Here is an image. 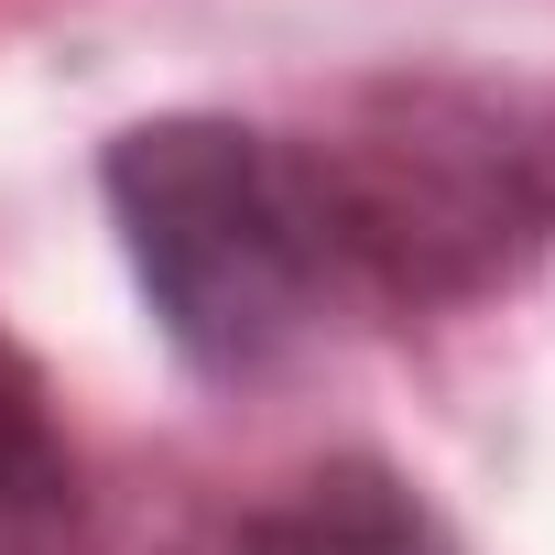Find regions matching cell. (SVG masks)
<instances>
[{"instance_id":"6da1fadb","label":"cell","mask_w":555,"mask_h":555,"mask_svg":"<svg viewBox=\"0 0 555 555\" xmlns=\"http://www.w3.org/2000/svg\"><path fill=\"white\" fill-rule=\"evenodd\" d=\"M338 327H414L512 295L555 250V88L479 66H392L284 131Z\"/></svg>"},{"instance_id":"7a4b0ae2","label":"cell","mask_w":555,"mask_h":555,"mask_svg":"<svg viewBox=\"0 0 555 555\" xmlns=\"http://www.w3.org/2000/svg\"><path fill=\"white\" fill-rule=\"evenodd\" d=\"M99 196H109L120 261H131L164 349L196 382H272L295 349H317L338 327L327 240H317L284 120L153 109V120L109 131Z\"/></svg>"},{"instance_id":"3957f363","label":"cell","mask_w":555,"mask_h":555,"mask_svg":"<svg viewBox=\"0 0 555 555\" xmlns=\"http://www.w3.org/2000/svg\"><path fill=\"white\" fill-rule=\"evenodd\" d=\"M185 555H457L447 512L382 457H317L250 512L207 522Z\"/></svg>"},{"instance_id":"277c9868","label":"cell","mask_w":555,"mask_h":555,"mask_svg":"<svg viewBox=\"0 0 555 555\" xmlns=\"http://www.w3.org/2000/svg\"><path fill=\"white\" fill-rule=\"evenodd\" d=\"M88 544V457L55 414V382L0 338V555H77Z\"/></svg>"}]
</instances>
